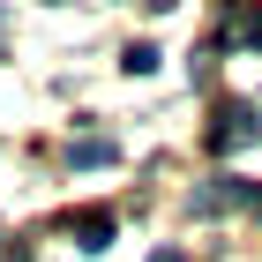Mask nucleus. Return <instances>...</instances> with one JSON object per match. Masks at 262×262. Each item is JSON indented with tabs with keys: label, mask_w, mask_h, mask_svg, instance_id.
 <instances>
[{
	"label": "nucleus",
	"mask_w": 262,
	"mask_h": 262,
	"mask_svg": "<svg viewBox=\"0 0 262 262\" xmlns=\"http://www.w3.org/2000/svg\"><path fill=\"white\" fill-rule=\"evenodd\" d=\"M240 142H262V113L255 105H225L217 127H210V150H240Z\"/></svg>",
	"instance_id": "nucleus-1"
},
{
	"label": "nucleus",
	"mask_w": 262,
	"mask_h": 262,
	"mask_svg": "<svg viewBox=\"0 0 262 262\" xmlns=\"http://www.w3.org/2000/svg\"><path fill=\"white\" fill-rule=\"evenodd\" d=\"M232 30H240L247 45H262V15H232Z\"/></svg>",
	"instance_id": "nucleus-5"
},
{
	"label": "nucleus",
	"mask_w": 262,
	"mask_h": 262,
	"mask_svg": "<svg viewBox=\"0 0 262 262\" xmlns=\"http://www.w3.org/2000/svg\"><path fill=\"white\" fill-rule=\"evenodd\" d=\"M75 240L90 247V255H98V247H113V217H105V210H90V217L75 225Z\"/></svg>",
	"instance_id": "nucleus-3"
},
{
	"label": "nucleus",
	"mask_w": 262,
	"mask_h": 262,
	"mask_svg": "<svg viewBox=\"0 0 262 262\" xmlns=\"http://www.w3.org/2000/svg\"><path fill=\"white\" fill-rule=\"evenodd\" d=\"M158 68V45H127V75H150Z\"/></svg>",
	"instance_id": "nucleus-4"
},
{
	"label": "nucleus",
	"mask_w": 262,
	"mask_h": 262,
	"mask_svg": "<svg viewBox=\"0 0 262 262\" xmlns=\"http://www.w3.org/2000/svg\"><path fill=\"white\" fill-rule=\"evenodd\" d=\"M150 262H187V255H180V247H158V255H150Z\"/></svg>",
	"instance_id": "nucleus-6"
},
{
	"label": "nucleus",
	"mask_w": 262,
	"mask_h": 262,
	"mask_svg": "<svg viewBox=\"0 0 262 262\" xmlns=\"http://www.w3.org/2000/svg\"><path fill=\"white\" fill-rule=\"evenodd\" d=\"M68 158H75V172H98V165H113V158H120V150H113V142H105V135H90V142H75Z\"/></svg>",
	"instance_id": "nucleus-2"
}]
</instances>
